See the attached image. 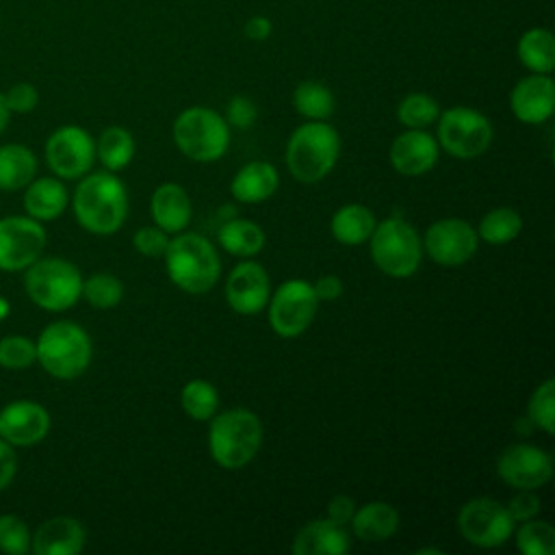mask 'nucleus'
<instances>
[{
	"mask_svg": "<svg viewBox=\"0 0 555 555\" xmlns=\"http://www.w3.org/2000/svg\"><path fill=\"white\" fill-rule=\"evenodd\" d=\"M74 217L91 234H115L128 217V193L113 171H95L80 178L72 197Z\"/></svg>",
	"mask_w": 555,
	"mask_h": 555,
	"instance_id": "obj_1",
	"label": "nucleus"
},
{
	"mask_svg": "<svg viewBox=\"0 0 555 555\" xmlns=\"http://www.w3.org/2000/svg\"><path fill=\"white\" fill-rule=\"evenodd\" d=\"M169 280L189 295L210 291L221 273L215 245L197 232H178L163 254Z\"/></svg>",
	"mask_w": 555,
	"mask_h": 555,
	"instance_id": "obj_2",
	"label": "nucleus"
},
{
	"mask_svg": "<svg viewBox=\"0 0 555 555\" xmlns=\"http://www.w3.org/2000/svg\"><path fill=\"white\" fill-rule=\"evenodd\" d=\"M340 154V137L327 121L308 119L297 126L286 143V167L291 176L304 184L323 180L336 165Z\"/></svg>",
	"mask_w": 555,
	"mask_h": 555,
	"instance_id": "obj_3",
	"label": "nucleus"
},
{
	"mask_svg": "<svg viewBox=\"0 0 555 555\" xmlns=\"http://www.w3.org/2000/svg\"><path fill=\"white\" fill-rule=\"evenodd\" d=\"M262 444V423L247 408H232L210 418L208 451L228 470L249 464Z\"/></svg>",
	"mask_w": 555,
	"mask_h": 555,
	"instance_id": "obj_4",
	"label": "nucleus"
},
{
	"mask_svg": "<svg viewBox=\"0 0 555 555\" xmlns=\"http://www.w3.org/2000/svg\"><path fill=\"white\" fill-rule=\"evenodd\" d=\"M37 362L41 369L56 379L80 377L93 356V345L89 334L74 321H54L46 325L35 340Z\"/></svg>",
	"mask_w": 555,
	"mask_h": 555,
	"instance_id": "obj_5",
	"label": "nucleus"
},
{
	"mask_svg": "<svg viewBox=\"0 0 555 555\" xmlns=\"http://www.w3.org/2000/svg\"><path fill=\"white\" fill-rule=\"evenodd\" d=\"M24 288L30 301L48 312H63L80 299L82 275L65 258H37L24 269Z\"/></svg>",
	"mask_w": 555,
	"mask_h": 555,
	"instance_id": "obj_6",
	"label": "nucleus"
},
{
	"mask_svg": "<svg viewBox=\"0 0 555 555\" xmlns=\"http://www.w3.org/2000/svg\"><path fill=\"white\" fill-rule=\"evenodd\" d=\"M173 141L186 158L197 163H215L230 145V126L217 111L191 106L176 117Z\"/></svg>",
	"mask_w": 555,
	"mask_h": 555,
	"instance_id": "obj_7",
	"label": "nucleus"
},
{
	"mask_svg": "<svg viewBox=\"0 0 555 555\" xmlns=\"http://www.w3.org/2000/svg\"><path fill=\"white\" fill-rule=\"evenodd\" d=\"M371 258L375 267L390 278H410L423 256L418 232L401 217H388L375 223L369 236Z\"/></svg>",
	"mask_w": 555,
	"mask_h": 555,
	"instance_id": "obj_8",
	"label": "nucleus"
},
{
	"mask_svg": "<svg viewBox=\"0 0 555 555\" xmlns=\"http://www.w3.org/2000/svg\"><path fill=\"white\" fill-rule=\"evenodd\" d=\"M438 143L460 160L481 156L494 137L490 119L468 106H453L438 115Z\"/></svg>",
	"mask_w": 555,
	"mask_h": 555,
	"instance_id": "obj_9",
	"label": "nucleus"
},
{
	"mask_svg": "<svg viewBox=\"0 0 555 555\" xmlns=\"http://www.w3.org/2000/svg\"><path fill=\"white\" fill-rule=\"evenodd\" d=\"M269 325L282 338H295L314 321L319 299L306 280H286L269 295Z\"/></svg>",
	"mask_w": 555,
	"mask_h": 555,
	"instance_id": "obj_10",
	"label": "nucleus"
},
{
	"mask_svg": "<svg viewBox=\"0 0 555 555\" xmlns=\"http://www.w3.org/2000/svg\"><path fill=\"white\" fill-rule=\"evenodd\" d=\"M457 529L466 542L479 548H496L514 533V520L507 507L490 496H477L462 505Z\"/></svg>",
	"mask_w": 555,
	"mask_h": 555,
	"instance_id": "obj_11",
	"label": "nucleus"
},
{
	"mask_svg": "<svg viewBox=\"0 0 555 555\" xmlns=\"http://www.w3.org/2000/svg\"><path fill=\"white\" fill-rule=\"evenodd\" d=\"M46 163L61 180H80L95 163V141L80 126H61L46 141Z\"/></svg>",
	"mask_w": 555,
	"mask_h": 555,
	"instance_id": "obj_12",
	"label": "nucleus"
},
{
	"mask_svg": "<svg viewBox=\"0 0 555 555\" xmlns=\"http://www.w3.org/2000/svg\"><path fill=\"white\" fill-rule=\"evenodd\" d=\"M46 241L41 221L28 215L0 219V271H24L41 258Z\"/></svg>",
	"mask_w": 555,
	"mask_h": 555,
	"instance_id": "obj_13",
	"label": "nucleus"
},
{
	"mask_svg": "<svg viewBox=\"0 0 555 555\" xmlns=\"http://www.w3.org/2000/svg\"><path fill=\"white\" fill-rule=\"evenodd\" d=\"M427 256L440 267H460L468 262L479 245L477 230L457 217H447L431 223L421 241Z\"/></svg>",
	"mask_w": 555,
	"mask_h": 555,
	"instance_id": "obj_14",
	"label": "nucleus"
},
{
	"mask_svg": "<svg viewBox=\"0 0 555 555\" xmlns=\"http://www.w3.org/2000/svg\"><path fill=\"white\" fill-rule=\"evenodd\" d=\"M496 475L516 490H538L553 475L551 455L535 444H512L496 457Z\"/></svg>",
	"mask_w": 555,
	"mask_h": 555,
	"instance_id": "obj_15",
	"label": "nucleus"
},
{
	"mask_svg": "<svg viewBox=\"0 0 555 555\" xmlns=\"http://www.w3.org/2000/svg\"><path fill=\"white\" fill-rule=\"evenodd\" d=\"M50 431L48 410L30 399L11 401L0 410V438L11 447H33Z\"/></svg>",
	"mask_w": 555,
	"mask_h": 555,
	"instance_id": "obj_16",
	"label": "nucleus"
},
{
	"mask_svg": "<svg viewBox=\"0 0 555 555\" xmlns=\"http://www.w3.org/2000/svg\"><path fill=\"white\" fill-rule=\"evenodd\" d=\"M271 295V282L262 264L254 260L238 262L225 280V301L238 314L260 312Z\"/></svg>",
	"mask_w": 555,
	"mask_h": 555,
	"instance_id": "obj_17",
	"label": "nucleus"
},
{
	"mask_svg": "<svg viewBox=\"0 0 555 555\" xmlns=\"http://www.w3.org/2000/svg\"><path fill=\"white\" fill-rule=\"evenodd\" d=\"M509 108L522 124L538 126L555 111V85L548 74H529L520 78L509 93Z\"/></svg>",
	"mask_w": 555,
	"mask_h": 555,
	"instance_id": "obj_18",
	"label": "nucleus"
},
{
	"mask_svg": "<svg viewBox=\"0 0 555 555\" xmlns=\"http://www.w3.org/2000/svg\"><path fill=\"white\" fill-rule=\"evenodd\" d=\"M438 163V141L423 128H408L395 137L390 145V165L408 178H416L434 169Z\"/></svg>",
	"mask_w": 555,
	"mask_h": 555,
	"instance_id": "obj_19",
	"label": "nucleus"
},
{
	"mask_svg": "<svg viewBox=\"0 0 555 555\" xmlns=\"http://www.w3.org/2000/svg\"><path fill=\"white\" fill-rule=\"evenodd\" d=\"M87 533L78 518L54 516L37 527L30 538L35 555H78L85 546Z\"/></svg>",
	"mask_w": 555,
	"mask_h": 555,
	"instance_id": "obj_20",
	"label": "nucleus"
},
{
	"mask_svg": "<svg viewBox=\"0 0 555 555\" xmlns=\"http://www.w3.org/2000/svg\"><path fill=\"white\" fill-rule=\"evenodd\" d=\"M150 215L154 219V225H158L167 234H178L184 232V228L189 225L193 204L184 186L176 182H165L152 193Z\"/></svg>",
	"mask_w": 555,
	"mask_h": 555,
	"instance_id": "obj_21",
	"label": "nucleus"
},
{
	"mask_svg": "<svg viewBox=\"0 0 555 555\" xmlns=\"http://www.w3.org/2000/svg\"><path fill=\"white\" fill-rule=\"evenodd\" d=\"M349 546V535L343 525L330 518H319L297 531L291 548L295 555H343Z\"/></svg>",
	"mask_w": 555,
	"mask_h": 555,
	"instance_id": "obj_22",
	"label": "nucleus"
},
{
	"mask_svg": "<svg viewBox=\"0 0 555 555\" xmlns=\"http://www.w3.org/2000/svg\"><path fill=\"white\" fill-rule=\"evenodd\" d=\"M24 189H26L24 208L28 217L43 223V221H54L65 212L69 195L61 178H52V176L33 178Z\"/></svg>",
	"mask_w": 555,
	"mask_h": 555,
	"instance_id": "obj_23",
	"label": "nucleus"
},
{
	"mask_svg": "<svg viewBox=\"0 0 555 555\" xmlns=\"http://www.w3.org/2000/svg\"><path fill=\"white\" fill-rule=\"evenodd\" d=\"M278 184H280V176L271 163L251 160L234 173L230 182V191L234 199L243 204H258L269 199L278 191Z\"/></svg>",
	"mask_w": 555,
	"mask_h": 555,
	"instance_id": "obj_24",
	"label": "nucleus"
},
{
	"mask_svg": "<svg viewBox=\"0 0 555 555\" xmlns=\"http://www.w3.org/2000/svg\"><path fill=\"white\" fill-rule=\"evenodd\" d=\"M351 531L362 542H384L399 529V512L384 501H371L353 512Z\"/></svg>",
	"mask_w": 555,
	"mask_h": 555,
	"instance_id": "obj_25",
	"label": "nucleus"
},
{
	"mask_svg": "<svg viewBox=\"0 0 555 555\" xmlns=\"http://www.w3.org/2000/svg\"><path fill=\"white\" fill-rule=\"evenodd\" d=\"M37 176V156L22 143L0 145V191H20Z\"/></svg>",
	"mask_w": 555,
	"mask_h": 555,
	"instance_id": "obj_26",
	"label": "nucleus"
},
{
	"mask_svg": "<svg viewBox=\"0 0 555 555\" xmlns=\"http://www.w3.org/2000/svg\"><path fill=\"white\" fill-rule=\"evenodd\" d=\"M375 223V215L364 204H345L334 212L330 230L338 243L356 247L369 241Z\"/></svg>",
	"mask_w": 555,
	"mask_h": 555,
	"instance_id": "obj_27",
	"label": "nucleus"
},
{
	"mask_svg": "<svg viewBox=\"0 0 555 555\" xmlns=\"http://www.w3.org/2000/svg\"><path fill=\"white\" fill-rule=\"evenodd\" d=\"M219 245L238 258H251L264 247V232L262 228L251 219H228L221 223L217 232Z\"/></svg>",
	"mask_w": 555,
	"mask_h": 555,
	"instance_id": "obj_28",
	"label": "nucleus"
},
{
	"mask_svg": "<svg viewBox=\"0 0 555 555\" xmlns=\"http://www.w3.org/2000/svg\"><path fill=\"white\" fill-rule=\"evenodd\" d=\"M516 54L531 74H551L555 67V37L546 28H529L520 35Z\"/></svg>",
	"mask_w": 555,
	"mask_h": 555,
	"instance_id": "obj_29",
	"label": "nucleus"
},
{
	"mask_svg": "<svg viewBox=\"0 0 555 555\" xmlns=\"http://www.w3.org/2000/svg\"><path fill=\"white\" fill-rule=\"evenodd\" d=\"M95 158L106 171H121L134 158V139L121 126H111L102 130L95 141Z\"/></svg>",
	"mask_w": 555,
	"mask_h": 555,
	"instance_id": "obj_30",
	"label": "nucleus"
},
{
	"mask_svg": "<svg viewBox=\"0 0 555 555\" xmlns=\"http://www.w3.org/2000/svg\"><path fill=\"white\" fill-rule=\"evenodd\" d=\"M293 106L306 119H327L334 113V93L317 80H304L293 91Z\"/></svg>",
	"mask_w": 555,
	"mask_h": 555,
	"instance_id": "obj_31",
	"label": "nucleus"
},
{
	"mask_svg": "<svg viewBox=\"0 0 555 555\" xmlns=\"http://www.w3.org/2000/svg\"><path fill=\"white\" fill-rule=\"evenodd\" d=\"M522 230V217L509 208L499 206L486 212L477 225V236L490 245H505L514 241Z\"/></svg>",
	"mask_w": 555,
	"mask_h": 555,
	"instance_id": "obj_32",
	"label": "nucleus"
},
{
	"mask_svg": "<svg viewBox=\"0 0 555 555\" xmlns=\"http://www.w3.org/2000/svg\"><path fill=\"white\" fill-rule=\"evenodd\" d=\"M182 410L193 421H210L219 408L217 388L206 379H191L180 392Z\"/></svg>",
	"mask_w": 555,
	"mask_h": 555,
	"instance_id": "obj_33",
	"label": "nucleus"
},
{
	"mask_svg": "<svg viewBox=\"0 0 555 555\" xmlns=\"http://www.w3.org/2000/svg\"><path fill=\"white\" fill-rule=\"evenodd\" d=\"M80 297H85L87 304L98 310H111L121 301L124 284L113 273H93L82 280Z\"/></svg>",
	"mask_w": 555,
	"mask_h": 555,
	"instance_id": "obj_34",
	"label": "nucleus"
},
{
	"mask_svg": "<svg viewBox=\"0 0 555 555\" xmlns=\"http://www.w3.org/2000/svg\"><path fill=\"white\" fill-rule=\"evenodd\" d=\"M516 548L525 555H553L555 553V529L546 520L529 518L516 531Z\"/></svg>",
	"mask_w": 555,
	"mask_h": 555,
	"instance_id": "obj_35",
	"label": "nucleus"
},
{
	"mask_svg": "<svg viewBox=\"0 0 555 555\" xmlns=\"http://www.w3.org/2000/svg\"><path fill=\"white\" fill-rule=\"evenodd\" d=\"M440 115L438 102L427 93H408L399 106H397V119L405 128H427L431 126Z\"/></svg>",
	"mask_w": 555,
	"mask_h": 555,
	"instance_id": "obj_36",
	"label": "nucleus"
},
{
	"mask_svg": "<svg viewBox=\"0 0 555 555\" xmlns=\"http://www.w3.org/2000/svg\"><path fill=\"white\" fill-rule=\"evenodd\" d=\"M529 421L544 434L555 431V379H544L529 397L527 403Z\"/></svg>",
	"mask_w": 555,
	"mask_h": 555,
	"instance_id": "obj_37",
	"label": "nucleus"
},
{
	"mask_svg": "<svg viewBox=\"0 0 555 555\" xmlns=\"http://www.w3.org/2000/svg\"><path fill=\"white\" fill-rule=\"evenodd\" d=\"M37 362L35 340L11 334L0 338V366L9 371H24Z\"/></svg>",
	"mask_w": 555,
	"mask_h": 555,
	"instance_id": "obj_38",
	"label": "nucleus"
},
{
	"mask_svg": "<svg viewBox=\"0 0 555 555\" xmlns=\"http://www.w3.org/2000/svg\"><path fill=\"white\" fill-rule=\"evenodd\" d=\"M30 529L17 514H0V551L24 555L30 551Z\"/></svg>",
	"mask_w": 555,
	"mask_h": 555,
	"instance_id": "obj_39",
	"label": "nucleus"
},
{
	"mask_svg": "<svg viewBox=\"0 0 555 555\" xmlns=\"http://www.w3.org/2000/svg\"><path fill=\"white\" fill-rule=\"evenodd\" d=\"M132 243L139 254H143L147 258H156V256L165 254V249L169 245V234L165 230H160L158 225H145L134 232Z\"/></svg>",
	"mask_w": 555,
	"mask_h": 555,
	"instance_id": "obj_40",
	"label": "nucleus"
},
{
	"mask_svg": "<svg viewBox=\"0 0 555 555\" xmlns=\"http://www.w3.org/2000/svg\"><path fill=\"white\" fill-rule=\"evenodd\" d=\"M4 95V104L11 113H30L39 104V91L30 82H15L9 87Z\"/></svg>",
	"mask_w": 555,
	"mask_h": 555,
	"instance_id": "obj_41",
	"label": "nucleus"
},
{
	"mask_svg": "<svg viewBox=\"0 0 555 555\" xmlns=\"http://www.w3.org/2000/svg\"><path fill=\"white\" fill-rule=\"evenodd\" d=\"M258 117V108L256 104L245 98V95H234L230 102H228V108H225V119H228V126H234V128H249L254 126Z\"/></svg>",
	"mask_w": 555,
	"mask_h": 555,
	"instance_id": "obj_42",
	"label": "nucleus"
},
{
	"mask_svg": "<svg viewBox=\"0 0 555 555\" xmlns=\"http://www.w3.org/2000/svg\"><path fill=\"white\" fill-rule=\"evenodd\" d=\"M505 507L514 522H525V520L538 516L540 499L533 494V490H520V494L512 496Z\"/></svg>",
	"mask_w": 555,
	"mask_h": 555,
	"instance_id": "obj_43",
	"label": "nucleus"
},
{
	"mask_svg": "<svg viewBox=\"0 0 555 555\" xmlns=\"http://www.w3.org/2000/svg\"><path fill=\"white\" fill-rule=\"evenodd\" d=\"M15 473H17V455L13 447L4 438H0V492L11 486Z\"/></svg>",
	"mask_w": 555,
	"mask_h": 555,
	"instance_id": "obj_44",
	"label": "nucleus"
},
{
	"mask_svg": "<svg viewBox=\"0 0 555 555\" xmlns=\"http://www.w3.org/2000/svg\"><path fill=\"white\" fill-rule=\"evenodd\" d=\"M356 512V503L351 496L347 494H336L330 503H327V518L338 522V525H349Z\"/></svg>",
	"mask_w": 555,
	"mask_h": 555,
	"instance_id": "obj_45",
	"label": "nucleus"
},
{
	"mask_svg": "<svg viewBox=\"0 0 555 555\" xmlns=\"http://www.w3.org/2000/svg\"><path fill=\"white\" fill-rule=\"evenodd\" d=\"M312 288L319 301H334L343 295V280L338 275H321Z\"/></svg>",
	"mask_w": 555,
	"mask_h": 555,
	"instance_id": "obj_46",
	"label": "nucleus"
},
{
	"mask_svg": "<svg viewBox=\"0 0 555 555\" xmlns=\"http://www.w3.org/2000/svg\"><path fill=\"white\" fill-rule=\"evenodd\" d=\"M271 30H273V24H271V20L264 17V15H251V17L243 24V33H245V37L251 39V41H264V39H269Z\"/></svg>",
	"mask_w": 555,
	"mask_h": 555,
	"instance_id": "obj_47",
	"label": "nucleus"
},
{
	"mask_svg": "<svg viewBox=\"0 0 555 555\" xmlns=\"http://www.w3.org/2000/svg\"><path fill=\"white\" fill-rule=\"evenodd\" d=\"M9 115H11V111L7 108V104H4V95H2V91H0V134L4 132V128L9 126Z\"/></svg>",
	"mask_w": 555,
	"mask_h": 555,
	"instance_id": "obj_48",
	"label": "nucleus"
},
{
	"mask_svg": "<svg viewBox=\"0 0 555 555\" xmlns=\"http://www.w3.org/2000/svg\"><path fill=\"white\" fill-rule=\"evenodd\" d=\"M9 310H11V306H9V301L4 299V297H0V321L2 319H7L9 317Z\"/></svg>",
	"mask_w": 555,
	"mask_h": 555,
	"instance_id": "obj_49",
	"label": "nucleus"
},
{
	"mask_svg": "<svg viewBox=\"0 0 555 555\" xmlns=\"http://www.w3.org/2000/svg\"><path fill=\"white\" fill-rule=\"evenodd\" d=\"M418 553H442L440 548H421Z\"/></svg>",
	"mask_w": 555,
	"mask_h": 555,
	"instance_id": "obj_50",
	"label": "nucleus"
}]
</instances>
